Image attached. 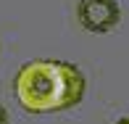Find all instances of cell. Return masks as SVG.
Returning a JSON list of instances; mask_svg holds the SVG:
<instances>
[{"label": "cell", "instance_id": "cell-3", "mask_svg": "<svg viewBox=\"0 0 129 124\" xmlns=\"http://www.w3.org/2000/svg\"><path fill=\"white\" fill-rule=\"evenodd\" d=\"M0 124H8V111H5V106H0Z\"/></svg>", "mask_w": 129, "mask_h": 124}, {"label": "cell", "instance_id": "cell-4", "mask_svg": "<svg viewBox=\"0 0 129 124\" xmlns=\"http://www.w3.org/2000/svg\"><path fill=\"white\" fill-rule=\"evenodd\" d=\"M116 124H129V119H121V121H116Z\"/></svg>", "mask_w": 129, "mask_h": 124}, {"label": "cell", "instance_id": "cell-1", "mask_svg": "<svg viewBox=\"0 0 129 124\" xmlns=\"http://www.w3.org/2000/svg\"><path fill=\"white\" fill-rule=\"evenodd\" d=\"M16 98L29 114H50L77 106L84 95V74L63 61H29L16 74Z\"/></svg>", "mask_w": 129, "mask_h": 124}, {"label": "cell", "instance_id": "cell-2", "mask_svg": "<svg viewBox=\"0 0 129 124\" xmlns=\"http://www.w3.org/2000/svg\"><path fill=\"white\" fill-rule=\"evenodd\" d=\"M77 19L87 32L103 34V32H111V29L119 27L121 8L116 0H79Z\"/></svg>", "mask_w": 129, "mask_h": 124}]
</instances>
